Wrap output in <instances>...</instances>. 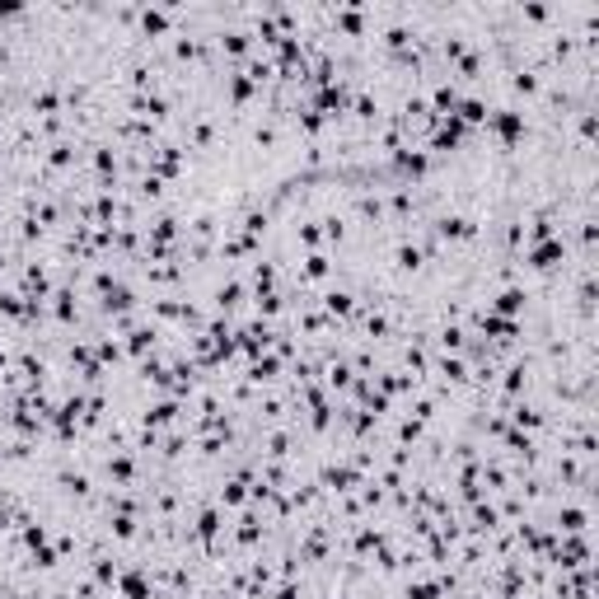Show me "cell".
<instances>
[{
  "mask_svg": "<svg viewBox=\"0 0 599 599\" xmlns=\"http://www.w3.org/2000/svg\"><path fill=\"white\" fill-rule=\"evenodd\" d=\"M557 262H567L562 239H548V244H539V248H529V267H534V272H548V267H557Z\"/></svg>",
  "mask_w": 599,
  "mask_h": 599,
  "instance_id": "6da1fadb",
  "label": "cell"
},
{
  "mask_svg": "<svg viewBox=\"0 0 599 599\" xmlns=\"http://www.w3.org/2000/svg\"><path fill=\"white\" fill-rule=\"evenodd\" d=\"M524 305H529V295H524V290H515V286L496 295V309H501V314H520Z\"/></svg>",
  "mask_w": 599,
  "mask_h": 599,
  "instance_id": "7a4b0ae2",
  "label": "cell"
}]
</instances>
